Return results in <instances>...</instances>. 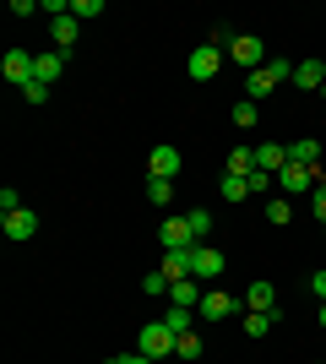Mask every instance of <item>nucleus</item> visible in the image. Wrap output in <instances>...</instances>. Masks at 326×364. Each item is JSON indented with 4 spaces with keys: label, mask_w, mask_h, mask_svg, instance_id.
<instances>
[{
    "label": "nucleus",
    "mask_w": 326,
    "mask_h": 364,
    "mask_svg": "<svg viewBox=\"0 0 326 364\" xmlns=\"http://www.w3.org/2000/svg\"><path fill=\"white\" fill-rule=\"evenodd\" d=\"M272 321H278V310H250V316H245V332L250 337H266V332H272Z\"/></svg>",
    "instance_id": "22"
},
{
    "label": "nucleus",
    "mask_w": 326,
    "mask_h": 364,
    "mask_svg": "<svg viewBox=\"0 0 326 364\" xmlns=\"http://www.w3.org/2000/svg\"><path fill=\"white\" fill-rule=\"evenodd\" d=\"M49 33H55V49H71V44H77V33H82V22H77V16H55Z\"/></svg>",
    "instance_id": "16"
},
{
    "label": "nucleus",
    "mask_w": 326,
    "mask_h": 364,
    "mask_svg": "<svg viewBox=\"0 0 326 364\" xmlns=\"http://www.w3.org/2000/svg\"><path fill=\"white\" fill-rule=\"evenodd\" d=\"M310 294H315V299L326 304V272H315V277H310Z\"/></svg>",
    "instance_id": "34"
},
{
    "label": "nucleus",
    "mask_w": 326,
    "mask_h": 364,
    "mask_svg": "<svg viewBox=\"0 0 326 364\" xmlns=\"http://www.w3.org/2000/svg\"><path fill=\"white\" fill-rule=\"evenodd\" d=\"M71 16L87 22V16H104V6H98V0H71Z\"/></svg>",
    "instance_id": "28"
},
{
    "label": "nucleus",
    "mask_w": 326,
    "mask_h": 364,
    "mask_svg": "<svg viewBox=\"0 0 326 364\" xmlns=\"http://www.w3.org/2000/svg\"><path fill=\"white\" fill-rule=\"evenodd\" d=\"M158 240H163V250H196V234H190V218H163V228H158Z\"/></svg>",
    "instance_id": "3"
},
{
    "label": "nucleus",
    "mask_w": 326,
    "mask_h": 364,
    "mask_svg": "<svg viewBox=\"0 0 326 364\" xmlns=\"http://www.w3.org/2000/svg\"><path fill=\"white\" fill-rule=\"evenodd\" d=\"M294 82L299 87H326V60H294Z\"/></svg>",
    "instance_id": "13"
},
{
    "label": "nucleus",
    "mask_w": 326,
    "mask_h": 364,
    "mask_svg": "<svg viewBox=\"0 0 326 364\" xmlns=\"http://www.w3.org/2000/svg\"><path fill=\"white\" fill-rule=\"evenodd\" d=\"M190 218V234H207V228H212V213H202V207H196V213H185Z\"/></svg>",
    "instance_id": "30"
},
{
    "label": "nucleus",
    "mask_w": 326,
    "mask_h": 364,
    "mask_svg": "<svg viewBox=\"0 0 326 364\" xmlns=\"http://www.w3.org/2000/svg\"><path fill=\"white\" fill-rule=\"evenodd\" d=\"M22 98H28V104H44L49 87H44V82H28V87H22Z\"/></svg>",
    "instance_id": "31"
},
{
    "label": "nucleus",
    "mask_w": 326,
    "mask_h": 364,
    "mask_svg": "<svg viewBox=\"0 0 326 364\" xmlns=\"http://www.w3.org/2000/svg\"><path fill=\"white\" fill-rule=\"evenodd\" d=\"M141 353H147V359H163V353H174V332L163 326V321H147V326H141Z\"/></svg>",
    "instance_id": "4"
},
{
    "label": "nucleus",
    "mask_w": 326,
    "mask_h": 364,
    "mask_svg": "<svg viewBox=\"0 0 326 364\" xmlns=\"http://www.w3.org/2000/svg\"><path fill=\"white\" fill-rule=\"evenodd\" d=\"M223 174H239V180H250V174H256V147H234Z\"/></svg>",
    "instance_id": "17"
},
{
    "label": "nucleus",
    "mask_w": 326,
    "mask_h": 364,
    "mask_svg": "<svg viewBox=\"0 0 326 364\" xmlns=\"http://www.w3.org/2000/svg\"><path fill=\"white\" fill-rule=\"evenodd\" d=\"M288 218H294V207H288L283 196H278V201H266V223H278V228H283Z\"/></svg>",
    "instance_id": "26"
},
{
    "label": "nucleus",
    "mask_w": 326,
    "mask_h": 364,
    "mask_svg": "<svg viewBox=\"0 0 326 364\" xmlns=\"http://www.w3.org/2000/svg\"><path fill=\"white\" fill-rule=\"evenodd\" d=\"M245 310H278V294H272V283H250V289H245Z\"/></svg>",
    "instance_id": "18"
},
{
    "label": "nucleus",
    "mask_w": 326,
    "mask_h": 364,
    "mask_svg": "<svg viewBox=\"0 0 326 364\" xmlns=\"http://www.w3.org/2000/svg\"><path fill=\"white\" fill-rule=\"evenodd\" d=\"M65 71V49H49V55H33V82H44V87H55Z\"/></svg>",
    "instance_id": "7"
},
{
    "label": "nucleus",
    "mask_w": 326,
    "mask_h": 364,
    "mask_svg": "<svg viewBox=\"0 0 326 364\" xmlns=\"http://www.w3.org/2000/svg\"><path fill=\"white\" fill-rule=\"evenodd\" d=\"M169 304H180V310H202V294H196V277H185V283H169Z\"/></svg>",
    "instance_id": "15"
},
{
    "label": "nucleus",
    "mask_w": 326,
    "mask_h": 364,
    "mask_svg": "<svg viewBox=\"0 0 326 364\" xmlns=\"http://www.w3.org/2000/svg\"><path fill=\"white\" fill-rule=\"evenodd\" d=\"M104 364H120V359H104Z\"/></svg>",
    "instance_id": "37"
},
{
    "label": "nucleus",
    "mask_w": 326,
    "mask_h": 364,
    "mask_svg": "<svg viewBox=\"0 0 326 364\" xmlns=\"http://www.w3.org/2000/svg\"><path fill=\"white\" fill-rule=\"evenodd\" d=\"M239 310V299L234 294H223V289H212V294H202V316H212V321H223V316H234Z\"/></svg>",
    "instance_id": "12"
},
{
    "label": "nucleus",
    "mask_w": 326,
    "mask_h": 364,
    "mask_svg": "<svg viewBox=\"0 0 326 364\" xmlns=\"http://www.w3.org/2000/svg\"><path fill=\"white\" fill-rule=\"evenodd\" d=\"M310 196H315V218H321V223H326V180H321V185H315Z\"/></svg>",
    "instance_id": "33"
},
{
    "label": "nucleus",
    "mask_w": 326,
    "mask_h": 364,
    "mask_svg": "<svg viewBox=\"0 0 326 364\" xmlns=\"http://www.w3.org/2000/svg\"><path fill=\"white\" fill-rule=\"evenodd\" d=\"M278 185L283 191H315V185H321V174H315V168H305V164H288L278 174Z\"/></svg>",
    "instance_id": "9"
},
{
    "label": "nucleus",
    "mask_w": 326,
    "mask_h": 364,
    "mask_svg": "<svg viewBox=\"0 0 326 364\" xmlns=\"http://www.w3.org/2000/svg\"><path fill=\"white\" fill-rule=\"evenodd\" d=\"M321 240H326V223H321Z\"/></svg>",
    "instance_id": "38"
},
{
    "label": "nucleus",
    "mask_w": 326,
    "mask_h": 364,
    "mask_svg": "<svg viewBox=\"0 0 326 364\" xmlns=\"http://www.w3.org/2000/svg\"><path fill=\"white\" fill-rule=\"evenodd\" d=\"M223 267H229V261H223V250H212V245H196V250H190V277H217Z\"/></svg>",
    "instance_id": "8"
},
{
    "label": "nucleus",
    "mask_w": 326,
    "mask_h": 364,
    "mask_svg": "<svg viewBox=\"0 0 326 364\" xmlns=\"http://www.w3.org/2000/svg\"><path fill=\"white\" fill-rule=\"evenodd\" d=\"M174 359H202V337H196V332H180V337H174Z\"/></svg>",
    "instance_id": "20"
},
{
    "label": "nucleus",
    "mask_w": 326,
    "mask_h": 364,
    "mask_svg": "<svg viewBox=\"0 0 326 364\" xmlns=\"http://www.w3.org/2000/svg\"><path fill=\"white\" fill-rule=\"evenodd\" d=\"M256 168H261V174H283V168H288V147H278V141L256 147Z\"/></svg>",
    "instance_id": "10"
},
{
    "label": "nucleus",
    "mask_w": 326,
    "mask_h": 364,
    "mask_svg": "<svg viewBox=\"0 0 326 364\" xmlns=\"http://www.w3.org/2000/svg\"><path fill=\"white\" fill-rule=\"evenodd\" d=\"M217 71H223V49L202 44V49H190V55H185V76H190V82H212Z\"/></svg>",
    "instance_id": "1"
},
{
    "label": "nucleus",
    "mask_w": 326,
    "mask_h": 364,
    "mask_svg": "<svg viewBox=\"0 0 326 364\" xmlns=\"http://www.w3.org/2000/svg\"><path fill=\"white\" fill-rule=\"evenodd\" d=\"M256 120H261V109H256V104H234V125H239V131H250Z\"/></svg>",
    "instance_id": "27"
},
{
    "label": "nucleus",
    "mask_w": 326,
    "mask_h": 364,
    "mask_svg": "<svg viewBox=\"0 0 326 364\" xmlns=\"http://www.w3.org/2000/svg\"><path fill=\"white\" fill-rule=\"evenodd\" d=\"M315 321H321V332H326V304H321V310H315Z\"/></svg>",
    "instance_id": "36"
},
{
    "label": "nucleus",
    "mask_w": 326,
    "mask_h": 364,
    "mask_svg": "<svg viewBox=\"0 0 326 364\" xmlns=\"http://www.w3.org/2000/svg\"><path fill=\"white\" fill-rule=\"evenodd\" d=\"M0 76H6L11 87H28V82H33V55H28V49H6V60H0Z\"/></svg>",
    "instance_id": "5"
},
{
    "label": "nucleus",
    "mask_w": 326,
    "mask_h": 364,
    "mask_svg": "<svg viewBox=\"0 0 326 364\" xmlns=\"http://www.w3.org/2000/svg\"><path fill=\"white\" fill-rule=\"evenodd\" d=\"M321 98H326V87H321Z\"/></svg>",
    "instance_id": "39"
},
{
    "label": "nucleus",
    "mask_w": 326,
    "mask_h": 364,
    "mask_svg": "<svg viewBox=\"0 0 326 364\" xmlns=\"http://www.w3.org/2000/svg\"><path fill=\"white\" fill-rule=\"evenodd\" d=\"M288 164H305V168H315V164H321V147H315L310 136H305V141H288Z\"/></svg>",
    "instance_id": "19"
},
{
    "label": "nucleus",
    "mask_w": 326,
    "mask_h": 364,
    "mask_svg": "<svg viewBox=\"0 0 326 364\" xmlns=\"http://www.w3.org/2000/svg\"><path fill=\"white\" fill-rule=\"evenodd\" d=\"M16 207H22V196H16L11 185H6V191H0V213H16Z\"/></svg>",
    "instance_id": "32"
},
{
    "label": "nucleus",
    "mask_w": 326,
    "mask_h": 364,
    "mask_svg": "<svg viewBox=\"0 0 326 364\" xmlns=\"http://www.w3.org/2000/svg\"><path fill=\"white\" fill-rule=\"evenodd\" d=\"M272 87H278V76L266 71V65H261V71H250V82H245V92H250V98H266Z\"/></svg>",
    "instance_id": "21"
},
{
    "label": "nucleus",
    "mask_w": 326,
    "mask_h": 364,
    "mask_svg": "<svg viewBox=\"0 0 326 364\" xmlns=\"http://www.w3.org/2000/svg\"><path fill=\"white\" fill-rule=\"evenodd\" d=\"M120 364H153L147 353H120Z\"/></svg>",
    "instance_id": "35"
},
{
    "label": "nucleus",
    "mask_w": 326,
    "mask_h": 364,
    "mask_svg": "<svg viewBox=\"0 0 326 364\" xmlns=\"http://www.w3.org/2000/svg\"><path fill=\"white\" fill-rule=\"evenodd\" d=\"M185 168V158H180V147H153V174L158 180H174Z\"/></svg>",
    "instance_id": "11"
},
{
    "label": "nucleus",
    "mask_w": 326,
    "mask_h": 364,
    "mask_svg": "<svg viewBox=\"0 0 326 364\" xmlns=\"http://www.w3.org/2000/svg\"><path fill=\"white\" fill-rule=\"evenodd\" d=\"M223 196H229V201H245V196H250V180H239V174H223Z\"/></svg>",
    "instance_id": "25"
},
{
    "label": "nucleus",
    "mask_w": 326,
    "mask_h": 364,
    "mask_svg": "<svg viewBox=\"0 0 326 364\" xmlns=\"http://www.w3.org/2000/svg\"><path fill=\"white\" fill-rule=\"evenodd\" d=\"M0 228H6L11 240H33V234H38V213H33V207H16V213H0Z\"/></svg>",
    "instance_id": "6"
},
{
    "label": "nucleus",
    "mask_w": 326,
    "mask_h": 364,
    "mask_svg": "<svg viewBox=\"0 0 326 364\" xmlns=\"http://www.w3.org/2000/svg\"><path fill=\"white\" fill-rule=\"evenodd\" d=\"M141 294H169V277L153 272V277H141Z\"/></svg>",
    "instance_id": "29"
},
{
    "label": "nucleus",
    "mask_w": 326,
    "mask_h": 364,
    "mask_svg": "<svg viewBox=\"0 0 326 364\" xmlns=\"http://www.w3.org/2000/svg\"><path fill=\"white\" fill-rule=\"evenodd\" d=\"M169 196H174V180H158V174H147V201H153V207H169Z\"/></svg>",
    "instance_id": "23"
},
{
    "label": "nucleus",
    "mask_w": 326,
    "mask_h": 364,
    "mask_svg": "<svg viewBox=\"0 0 326 364\" xmlns=\"http://www.w3.org/2000/svg\"><path fill=\"white\" fill-rule=\"evenodd\" d=\"M158 272L169 277V283H185L190 277V250H163V267Z\"/></svg>",
    "instance_id": "14"
},
{
    "label": "nucleus",
    "mask_w": 326,
    "mask_h": 364,
    "mask_svg": "<svg viewBox=\"0 0 326 364\" xmlns=\"http://www.w3.org/2000/svg\"><path fill=\"white\" fill-rule=\"evenodd\" d=\"M229 60L245 65V71H261V65H266V44L245 33V38H234V44H229Z\"/></svg>",
    "instance_id": "2"
},
{
    "label": "nucleus",
    "mask_w": 326,
    "mask_h": 364,
    "mask_svg": "<svg viewBox=\"0 0 326 364\" xmlns=\"http://www.w3.org/2000/svg\"><path fill=\"white\" fill-rule=\"evenodd\" d=\"M163 326H169L174 337H180V332H190V310H180V304H169V316H163Z\"/></svg>",
    "instance_id": "24"
}]
</instances>
